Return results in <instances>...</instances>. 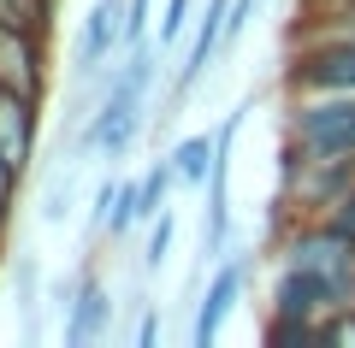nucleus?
Wrapping results in <instances>:
<instances>
[{
  "instance_id": "nucleus-19",
  "label": "nucleus",
  "mask_w": 355,
  "mask_h": 348,
  "mask_svg": "<svg viewBox=\"0 0 355 348\" xmlns=\"http://www.w3.org/2000/svg\"><path fill=\"white\" fill-rule=\"evenodd\" d=\"M18 177H24V172H12V165H6V154H0V242H6V224H12V195H18Z\"/></svg>"
},
{
  "instance_id": "nucleus-4",
  "label": "nucleus",
  "mask_w": 355,
  "mask_h": 348,
  "mask_svg": "<svg viewBox=\"0 0 355 348\" xmlns=\"http://www.w3.org/2000/svg\"><path fill=\"white\" fill-rule=\"evenodd\" d=\"M125 53V0H89L83 24H77V53L71 71L77 77H101L107 59Z\"/></svg>"
},
{
  "instance_id": "nucleus-3",
  "label": "nucleus",
  "mask_w": 355,
  "mask_h": 348,
  "mask_svg": "<svg viewBox=\"0 0 355 348\" xmlns=\"http://www.w3.org/2000/svg\"><path fill=\"white\" fill-rule=\"evenodd\" d=\"M284 89L291 95H355V24L296 36Z\"/></svg>"
},
{
  "instance_id": "nucleus-13",
  "label": "nucleus",
  "mask_w": 355,
  "mask_h": 348,
  "mask_svg": "<svg viewBox=\"0 0 355 348\" xmlns=\"http://www.w3.org/2000/svg\"><path fill=\"white\" fill-rule=\"evenodd\" d=\"M0 24L12 30H53V0H0Z\"/></svg>"
},
{
  "instance_id": "nucleus-8",
  "label": "nucleus",
  "mask_w": 355,
  "mask_h": 348,
  "mask_svg": "<svg viewBox=\"0 0 355 348\" xmlns=\"http://www.w3.org/2000/svg\"><path fill=\"white\" fill-rule=\"evenodd\" d=\"M36 130H42V100L18 95V89H0V154L12 172H24L36 160Z\"/></svg>"
},
{
  "instance_id": "nucleus-16",
  "label": "nucleus",
  "mask_w": 355,
  "mask_h": 348,
  "mask_svg": "<svg viewBox=\"0 0 355 348\" xmlns=\"http://www.w3.org/2000/svg\"><path fill=\"white\" fill-rule=\"evenodd\" d=\"M320 348H355V307L320 319Z\"/></svg>"
},
{
  "instance_id": "nucleus-9",
  "label": "nucleus",
  "mask_w": 355,
  "mask_h": 348,
  "mask_svg": "<svg viewBox=\"0 0 355 348\" xmlns=\"http://www.w3.org/2000/svg\"><path fill=\"white\" fill-rule=\"evenodd\" d=\"M225 12H231V0H207V12L196 18V36H190V53H184V65H178L172 77V95L184 100L196 83L207 77V65H214V53L225 48Z\"/></svg>"
},
{
  "instance_id": "nucleus-14",
  "label": "nucleus",
  "mask_w": 355,
  "mask_h": 348,
  "mask_svg": "<svg viewBox=\"0 0 355 348\" xmlns=\"http://www.w3.org/2000/svg\"><path fill=\"white\" fill-rule=\"evenodd\" d=\"M172 237H178V219H172V212L148 219V248H142V266H148V272H160V266H166V254H172Z\"/></svg>"
},
{
  "instance_id": "nucleus-6",
  "label": "nucleus",
  "mask_w": 355,
  "mask_h": 348,
  "mask_svg": "<svg viewBox=\"0 0 355 348\" xmlns=\"http://www.w3.org/2000/svg\"><path fill=\"white\" fill-rule=\"evenodd\" d=\"M107 331H113V289L89 266L71 289V307H65V348H89V342H101Z\"/></svg>"
},
{
  "instance_id": "nucleus-7",
  "label": "nucleus",
  "mask_w": 355,
  "mask_h": 348,
  "mask_svg": "<svg viewBox=\"0 0 355 348\" xmlns=\"http://www.w3.org/2000/svg\"><path fill=\"white\" fill-rule=\"evenodd\" d=\"M243 284H249V260H219L214 266V277H207V289H202V307H196V324H190L196 348L219 342V324H225L231 307L243 301Z\"/></svg>"
},
{
  "instance_id": "nucleus-18",
  "label": "nucleus",
  "mask_w": 355,
  "mask_h": 348,
  "mask_svg": "<svg viewBox=\"0 0 355 348\" xmlns=\"http://www.w3.org/2000/svg\"><path fill=\"white\" fill-rule=\"evenodd\" d=\"M190 12H196V0H166V18H160V48H172V42L184 36Z\"/></svg>"
},
{
  "instance_id": "nucleus-5",
  "label": "nucleus",
  "mask_w": 355,
  "mask_h": 348,
  "mask_svg": "<svg viewBox=\"0 0 355 348\" xmlns=\"http://www.w3.org/2000/svg\"><path fill=\"white\" fill-rule=\"evenodd\" d=\"M0 89L18 95H48V36L42 30H12L0 24Z\"/></svg>"
},
{
  "instance_id": "nucleus-12",
  "label": "nucleus",
  "mask_w": 355,
  "mask_h": 348,
  "mask_svg": "<svg viewBox=\"0 0 355 348\" xmlns=\"http://www.w3.org/2000/svg\"><path fill=\"white\" fill-rule=\"evenodd\" d=\"M266 342L272 348H320V324L314 319H296V313H266Z\"/></svg>"
},
{
  "instance_id": "nucleus-1",
  "label": "nucleus",
  "mask_w": 355,
  "mask_h": 348,
  "mask_svg": "<svg viewBox=\"0 0 355 348\" xmlns=\"http://www.w3.org/2000/svg\"><path fill=\"white\" fill-rule=\"evenodd\" d=\"M154 42H137V48H125V59L113 65V77L101 83V100H95V112H89L83 136H77V148L83 154H101L107 165H119L130 148H137L142 136V118H148V89H154Z\"/></svg>"
},
{
  "instance_id": "nucleus-15",
  "label": "nucleus",
  "mask_w": 355,
  "mask_h": 348,
  "mask_svg": "<svg viewBox=\"0 0 355 348\" xmlns=\"http://www.w3.org/2000/svg\"><path fill=\"white\" fill-rule=\"evenodd\" d=\"M65 212H71V172H53L42 189V224H65Z\"/></svg>"
},
{
  "instance_id": "nucleus-17",
  "label": "nucleus",
  "mask_w": 355,
  "mask_h": 348,
  "mask_svg": "<svg viewBox=\"0 0 355 348\" xmlns=\"http://www.w3.org/2000/svg\"><path fill=\"white\" fill-rule=\"evenodd\" d=\"M119 189H125V177H107V183L95 189V207H89V230H101V237H107V219H113V207H119Z\"/></svg>"
},
{
  "instance_id": "nucleus-2",
  "label": "nucleus",
  "mask_w": 355,
  "mask_h": 348,
  "mask_svg": "<svg viewBox=\"0 0 355 348\" xmlns=\"http://www.w3.org/2000/svg\"><path fill=\"white\" fill-rule=\"evenodd\" d=\"M355 154V95H291L279 160H338Z\"/></svg>"
},
{
  "instance_id": "nucleus-10",
  "label": "nucleus",
  "mask_w": 355,
  "mask_h": 348,
  "mask_svg": "<svg viewBox=\"0 0 355 348\" xmlns=\"http://www.w3.org/2000/svg\"><path fill=\"white\" fill-rule=\"evenodd\" d=\"M166 160H172L178 183H184V189H196V183H207V172H214V160H219V136H214V130H190V136L178 142V148L166 154Z\"/></svg>"
},
{
  "instance_id": "nucleus-11",
  "label": "nucleus",
  "mask_w": 355,
  "mask_h": 348,
  "mask_svg": "<svg viewBox=\"0 0 355 348\" xmlns=\"http://www.w3.org/2000/svg\"><path fill=\"white\" fill-rule=\"evenodd\" d=\"M178 189V172H172V160H154L148 172L137 177V224H148V219H160L166 212V195Z\"/></svg>"
},
{
  "instance_id": "nucleus-21",
  "label": "nucleus",
  "mask_w": 355,
  "mask_h": 348,
  "mask_svg": "<svg viewBox=\"0 0 355 348\" xmlns=\"http://www.w3.org/2000/svg\"><path fill=\"white\" fill-rule=\"evenodd\" d=\"M154 342H160V313H142V324H137V348H154Z\"/></svg>"
},
{
  "instance_id": "nucleus-20",
  "label": "nucleus",
  "mask_w": 355,
  "mask_h": 348,
  "mask_svg": "<svg viewBox=\"0 0 355 348\" xmlns=\"http://www.w3.org/2000/svg\"><path fill=\"white\" fill-rule=\"evenodd\" d=\"M148 0H125V48H137V42H148Z\"/></svg>"
}]
</instances>
